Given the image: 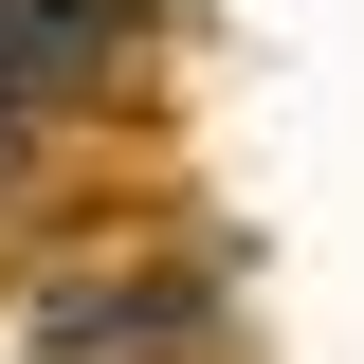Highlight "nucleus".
Here are the masks:
<instances>
[{
    "mask_svg": "<svg viewBox=\"0 0 364 364\" xmlns=\"http://www.w3.org/2000/svg\"><path fill=\"white\" fill-rule=\"evenodd\" d=\"M109 73H128V0H0V91L18 109H73Z\"/></svg>",
    "mask_w": 364,
    "mask_h": 364,
    "instance_id": "obj_1",
    "label": "nucleus"
},
{
    "mask_svg": "<svg viewBox=\"0 0 364 364\" xmlns=\"http://www.w3.org/2000/svg\"><path fill=\"white\" fill-rule=\"evenodd\" d=\"M128 346H182V291L164 273H73L18 310V364H128Z\"/></svg>",
    "mask_w": 364,
    "mask_h": 364,
    "instance_id": "obj_2",
    "label": "nucleus"
}]
</instances>
